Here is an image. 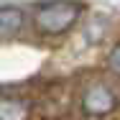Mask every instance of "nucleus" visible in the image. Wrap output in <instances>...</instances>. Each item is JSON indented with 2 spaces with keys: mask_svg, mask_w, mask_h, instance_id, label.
I'll list each match as a JSON object with an SVG mask.
<instances>
[{
  "mask_svg": "<svg viewBox=\"0 0 120 120\" xmlns=\"http://www.w3.org/2000/svg\"><path fill=\"white\" fill-rule=\"evenodd\" d=\"M82 15V5L72 0H56L36 10V28L44 36H59L69 31Z\"/></svg>",
  "mask_w": 120,
  "mask_h": 120,
  "instance_id": "f257e3e1",
  "label": "nucleus"
},
{
  "mask_svg": "<svg viewBox=\"0 0 120 120\" xmlns=\"http://www.w3.org/2000/svg\"><path fill=\"white\" fill-rule=\"evenodd\" d=\"M82 110L87 115H110L118 107V95L110 84L105 82H90L82 90V100H79Z\"/></svg>",
  "mask_w": 120,
  "mask_h": 120,
  "instance_id": "f03ea898",
  "label": "nucleus"
},
{
  "mask_svg": "<svg viewBox=\"0 0 120 120\" xmlns=\"http://www.w3.org/2000/svg\"><path fill=\"white\" fill-rule=\"evenodd\" d=\"M107 64H110V69H112L115 74H120V44L112 49V51H110V56H107Z\"/></svg>",
  "mask_w": 120,
  "mask_h": 120,
  "instance_id": "39448f33",
  "label": "nucleus"
},
{
  "mask_svg": "<svg viewBox=\"0 0 120 120\" xmlns=\"http://www.w3.org/2000/svg\"><path fill=\"white\" fill-rule=\"evenodd\" d=\"M23 28V10L5 5L0 8V38H13L18 31Z\"/></svg>",
  "mask_w": 120,
  "mask_h": 120,
  "instance_id": "7ed1b4c3",
  "label": "nucleus"
},
{
  "mask_svg": "<svg viewBox=\"0 0 120 120\" xmlns=\"http://www.w3.org/2000/svg\"><path fill=\"white\" fill-rule=\"evenodd\" d=\"M31 115V102L15 97H0V120H21Z\"/></svg>",
  "mask_w": 120,
  "mask_h": 120,
  "instance_id": "20e7f679",
  "label": "nucleus"
}]
</instances>
